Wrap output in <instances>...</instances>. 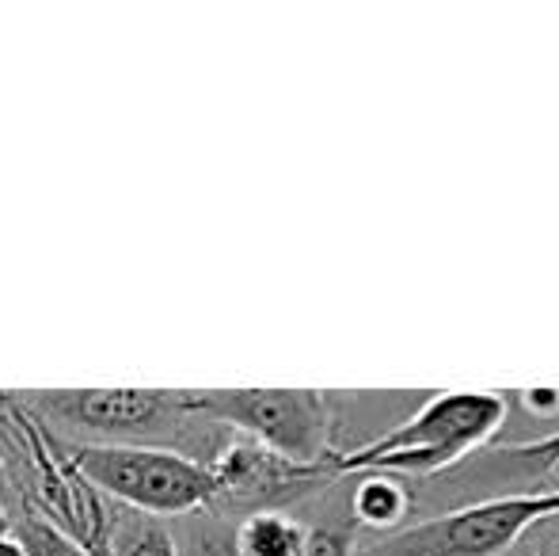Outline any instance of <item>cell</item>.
Returning a JSON list of instances; mask_svg holds the SVG:
<instances>
[{
	"instance_id": "2",
	"label": "cell",
	"mask_w": 559,
	"mask_h": 556,
	"mask_svg": "<svg viewBox=\"0 0 559 556\" xmlns=\"http://www.w3.org/2000/svg\"><path fill=\"white\" fill-rule=\"evenodd\" d=\"M507 423L502 393H438L412 419L358 450L335 453V473H442L491 442Z\"/></svg>"
},
{
	"instance_id": "12",
	"label": "cell",
	"mask_w": 559,
	"mask_h": 556,
	"mask_svg": "<svg viewBox=\"0 0 559 556\" xmlns=\"http://www.w3.org/2000/svg\"><path fill=\"white\" fill-rule=\"evenodd\" d=\"M301 556H354V530L350 527H312Z\"/></svg>"
},
{
	"instance_id": "3",
	"label": "cell",
	"mask_w": 559,
	"mask_h": 556,
	"mask_svg": "<svg viewBox=\"0 0 559 556\" xmlns=\"http://www.w3.org/2000/svg\"><path fill=\"white\" fill-rule=\"evenodd\" d=\"M69 461L81 476L118 507L176 519L199 514L217 504V484L206 461H194L179 450L160 446H88L66 442Z\"/></svg>"
},
{
	"instance_id": "11",
	"label": "cell",
	"mask_w": 559,
	"mask_h": 556,
	"mask_svg": "<svg viewBox=\"0 0 559 556\" xmlns=\"http://www.w3.org/2000/svg\"><path fill=\"white\" fill-rule=\"evenodd\" d=\"M15 537L23 542L27 556H88L84 545H76L69 534H61L53 522H46L43 514L35 511H23L15 519Z\"/></svg>"
},
{
	"instance_id": "16",
	"label": "cell",
	"mask_w": 559,
	"mask_h": 556,
	"mask_svg": "<svg viewBox=\"0 0 559 556\" xmlns=\"http://www.w3.org/2000/svg\"><path fill=\"white\" fill-rule=\"evenodd\" d=\"M15 534V514H12V507L0 499V537H12Z\"/></svg>"
},
{
	"instance_id": "9",
	"label": "cell",
	"mask_w": 559,
	"mask_h": 556,
	"mask_svg": "<svg viewBox=\"0 0 559 556\" xmlns=\"http://www.w3.org/2000/svg\"><path fill=\"white\" fill-rule=\"evenodd\" d=\"M111 553L115 556H179L176 534L168 530V519L130 511L111 504Z\"/></svg>"
},
{
	"instance_id": "14",
	"label": "cell",
	"mask_w": 559,
	"mask_h": 556,
	"mask_svg": "<svg viewBox=\"0 0 559 556\" xmlns=\"http://www.w3.org/2000/svg\"><path fill=\"white\" fill-rule=\"evenodd\" d=\"M522 409L540 423H556L559 430V389H525Z\"/></svg>"
},
{
	"instance_id": "4",
	"label": "cell",
	"mask_w": 559,
	"mask_h": 556,
	"mask_svg": "<svg viewBox=\"0 0 559 556\" xmlns=\"http://www.w3.org/2000/svg\"><path fill=\"white\" fill-rule=\"evenodd\" d=\"M194 416L248 435L305 465L332 461V404L317 389H183Z\"/></svg>"
},
{
	"instance_id": "7",
	"label": "cell",
	"mask_w": 559,
	"mask_h": 556,
	"mask_svg": "<svg viewBox=\"0 0 559 556\" xmlns=\"http://www.w3.org/2000/svg\"><path fill=\"white\" fill-rule=\"evenodd\" d=\"M350 511L361 527L400 530L407 514H412V492L392 473H366L350 496Z\"/></svg>"
},
{
	"instance_id": "1",
	"label": "cell",
	"mask_w": 559,
	"mask_h": 556,
	"mask_svg": "<svg viewBox=\"0 0 559 556\" xmlns=\"http://www.w3.org/2000/svg\"><path fill=\"white\" fill-rule=\"evenodd\" d=\"M20 401L66 442L160 446L210 465L233 438L228 427L194 416L183 389H46Z\"/></svg>"
},
{
	"instance_id": "13",
	"label": "cell",
	"mask_w": 559,
	"mask_h": 556,
	"mask_svg": "<svg viewBox=\"0 0 559 556\" xmlns=\"http://www.w3.org/2000/svg\"><path fill=\"white\" fill-rule=\"evenodd\" d=\"M191 556H240V549H236V530L233 534L222 527L199 530L191 542Z\"/></svg>"
},
{
	"instance_id": "8",
	"label": "cell",
	"mask_w": 559,
	"mask_h": 556,
	"mask_svg": "<svg viewBox=\"0 0 559 556\" xmlns=\"http://www.w3.org/2000/svg\"><path fill=\"white\" fill-rule=\"evenodd\" d=\"M309 530L286 511H259L236 527V549L240 556H301Z\"/></svg>"
},
{
	"instance_id": "6",
	"label": "cell",
	"mask_w": 559,
	"mask_h": 556,
	"mask_svg": "<svg viewBox=\"0 0 559 556\" xmlns=\"http://www.w3.org/2000/svg\"><path fill=\"white\" fill-rule=\"evenodd\" d=\"M210 473L217 484V504L222 511H282L294 499L309 496V492L324 488L328 481H335V461H320V465H305L286 453L271 450V446L255 442L248 435H233L222 446Z\"/></svg>"
},
{
	"instance_id": "5",
	"label": "cell",
	"mask_w": 559,
	"mask_h": 556,
	"mask_svg": "<svg viewBox=\"0 0 559 556\" xmlns=\"http://www.w3.org/2000/svg\"><path fill=\"white\" fill-rule=\"evenodd\" d=\"M559 514V488L507 492L415 522L381 545V556H502Z\"/></svg>"
},
{
	"instance_id": "18",
	"label": "cell",
	"mask_w": 559,
	"mask_h": 556,
	"mask_svg": "<svg viewBox=\"0 0 559 556\" xmlns=\"http://www.w3.org/2000/svg\"><path fill=\"white\" fill-rule=\"evenodd\" d=\"M8 488H12V476H8V461H4V450H0V499L8 496Z\"/></svg>"
},
{
	"instance_id": "10",
	"label": "cell",
	"mask_w": 559,
	"mask_h": 556,
	"mask_svg": "<svg viewBox=\"0 0 559 556\" xmlns=\"http://www.w3.org/2000/svg\"><path fill=\"white\" fill-rule=\"evenodd\" d=\"M495 465H514L518 473H552L559 469V430H548L530 442H507L495 446Z\"/></svg>"
},
{
	"instance_id": "15",
	"label": "cell",
	"mask_w": 559,
	"mask_h": 556,
	"mask_svg": "<svg viewBox=\"0 0 559 556\" xmlns=\"http://www.w3.org/2000/svg\"><path fill=\"white\" fill-rule=\"evenodd\" d=\"M533 556H559V514L533 530Z\"/></svg>"
},
{
	"instance_id": "17",
	"label": "cell",
	"mask_w": 559,
	"mask_h": 556,
	"mask_svg": "<svg viewBox=\"0 0 559 556\" xmlns=\"http://www.w3.org/2000/svg\"><path fill=\"white\" fill-rule=\"evenodd\" d=\"M0 556H27V549H23L20 537H0Z\"/></svg>"
}]
</instances>
